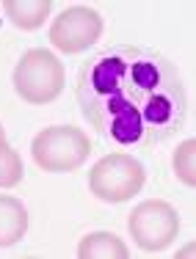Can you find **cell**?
Instances as JSON below:
<instances>
[{"instance_id": "cell-1", "label": "cell", "mask_w": 196, "mask_h": 259, "mask_svg": "<svg viewBox=\"0 0 196 259\" xmlns=\"http://www.w3.org/2000/svg\"><path fill=\"white\" fill-rule=\"evenodd\" d=\"M75 97L102 141L122 149L166 144L185 124L188 97L177 66L138 45H105L77 69Z\"/></svg>"}, {"instance_id": "cell-2", "label": "cell", "mask_w": 196, "mask_h": 259, "mask_svg": "<svg viewBox=\"0 0 196 259\" xmlns=\"http://www.w3.org/2000/svg\"><path fill=\"white\" fill-rule=\"evenodd\" d=\"M91 152V144L86 138L83 130L77 127H47L30 144V155L33 163L42 171H53V174H64V171H75L86 163Z\"/></svg>"}, {"instance_id": "cell-3", "label": "cell", "mask_w": 196, "mask_h": 259, "mask_svg": "<svg viewBox=\"0 0 196 259\" xmlns=\"http://www.w3.org/2000/svg\"><path fill=\"white\" fill-rule=\"evenodd\" d=\"M146 182V171L133 155L113 152L105 155L89 174V190L100 201L108 204H122L133 199Z\"/></svg>"}, {"instance_id": "cell-4", "label": "cell", "mask_w": 196, "mask_h": 259, "mask_svg": "<svg viewBox=\"0 0 196 259\" xmlns=\"http://www.w3.org/2000/svg\"><path fill=\"white\" fill-rule=\"evenodd\" d=\"M14 89L30 105H47L64 89V66L50 50H28L14 69Z\"/></svg>"}, {"instance_id": "cell-5", "label": "cell", "mask_w": 196, "mask_h": 259, "mask_svg": "<svg viewBox=\"0 0 196 259\" xmlns=\"http://www.w3.org/2000/svg\"><path fill=\"white\" fill-rule=\"evenodd\" d=\"M127 229H130V234L144 251H161L177 237L180 218H177V209L169 201L149 199V201H141L130 212Z\"/></svg>"}, {"instance_id": "cell-6", "label": "cell", "mask_w": 196, "mask_h": 259, "mask_svg": "<svg viewBox=\"0 0 196 259\" xmlns=\"http://www.w3.org/2000/svg\"><path fill=\"white\" fill-rule=\"evenodd\" d=\"M102 36V17L89 6H72L61 11L50 28V41L61 53H83Z\"/></svg>"}, {"instance_id": "cell-7", "label": "cell", "mask_w": 196, "mask_h": 259, "mask_svg": "<svg viewBox=\"0 0 196 259\" xmlns=\"http://www.w3.org/2000/svg\"><path fill=\"white\" fill-rule=\"evenodd\" d=\"M28 229L25 204L14 196H0V248L20 243Z\"/></svg>"}, {"instance_id": "cell-8", "label": "cell", "mask_w": 196, "mask_h": 259, "mask_svg": "<svg viewBox=\"0 0 196 259\" xmlns=\"http://www.w3.org/2000/svg\"><path fill=\"white\" fill-rule=\"evenodd\" d=\"M127 245L111 232H94L81 240L77 256L81 259H127Z\"/></svg>"}, {"instance_id": "cell-9", "label": "cell", "mask_w": 196, "mask_h": 259, "mask_svg": "<svg viewBox=\"0 0 196 259\" xmlns=\"http://www.w3.org/2000/svg\"><path fill=\"white\" fill-rule=\"evenodd\" d=\"M6 14L22 30H36L50 14V0H9L6 3Z\"/></svg>"}, {"instance_id": "cell-10", "label": "cell", "mask_w": 196, "mask_h": 259, "mask_svg": "<svg viewBox=\"0 0 196 259\" xmlns=\"http://www.w3.org/2000/svg\"><path fill=\"white\" fill-rule=\"evenodd\" d=\"M193 149H196L193 138L182 141V144L177 146V152H174V160H171V165H174V174H177V180H180V182H185V185H193V182H196V168H193Z\"/></svg>"}, {"instance_id": "cell-11", "label": "cell", "mask_w": 196, "mask_h": 259, "mask_svg": "<svg viewBox=\"0 0 196 259\" xmlns=\"http://www.w3.org/2000/svg\"><path fill=\"white\" fill-rule=\"evenodd\" d=\"M22 182V160L11 146L0 149V188H14Z\"/></svg>"}, {"instance_id": "cell-12", "label": "cell", "mask_w": 196, "mask_h": 259, "mask_svg": "<svg viewBox=\"0 0 196 259\" xmlns=\"http://www.w3.org/2000/svg\"><path fill=\"white\" fill-rule=\"evenodd\" d=\"M6 146H9L6 144V133H3V127H0V149H6Z\"/></svg>"}]
</instances>
